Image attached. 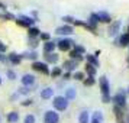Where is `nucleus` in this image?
<instances>
[{"label":"nucleus","mask_w":129,"mask_h":123,"mask_svg":"<svg viewBox=\"0 0 129 123\" xmlns=\"http://www.w3.org/2000/svg\"><path fill=\"white\" fill-rule=\"evenodd\" d=\"M54 97V90L51 87H45L41 90V99L42 100H49Z\"/></svg>","instance_id":"18"},{"label":"nucleus","mask_w":129,"mask_h":123,"mask_svg":"<svg viewBox=\"0 0 129 123\" xmlns=\"http://www.w3.org/2000/svg\"><path fill=\"white\" fill-rule=\"evenodd\" d=\"M74 45H76V42L73 41L71 38H62V39H59L57 42V48L59 51H62V52H68L70 49H73Z\"/></svg>","instance_id":"4"},{"label":"nucleus","mask_w":129,"mask_h":123,"mask_svg":"<svg viewBox=\"0 0 129 123\" xmlns=\"http://www.w3.org/2000/svg\"><path fill=\"white\" fill-rule=\"evenodd\" d=\"M6 77L9 78V80L15 81V80H16V72H15L13 70H7V71H6Z\"/></svg>","instance_id":"37"},{"label":"nucleus","mask_w":129,"mask_h":123,"mask_svg":"<svg viewBox=\"0 0 129 123\" xmlns=\"http://www.w3.org/2000/svg\"><path fill=\"white\" fill-rule=\"evenodd\" d=\"M68 55H70V59H74L77 62H81L83 59H84V55L78 54L77 51H74V49H70V51H68Z\"/></svg>","instance_id":"21"},{"label":"nucleus","mask_w":129,"mask_h":123,"mask_svg":"<svg viewBox=\"0 0 129 123\" xmlns=\"http://www.w3.org/2000/svg\"><path fill=\"white\" fill-rule=\"evenodd\" d=\"M84 58H86V61H87V64L93 65V67H96V68L100 67V61H99V58H97L94 54H86Z\"/></svg>","instance_id":"14"},{"label":"nucleus","mask_w":129,"mask_h":123,"mask_svg":"<svg viewBox=\"0 0 129 123\" xmlns=\"http://www.w3.org/2000/svg\"><path fill=\"white\" fill-rule=\"evenodd\" d=\"M128 57H129V47H128Z\"/></svg>","instance_id":"49"},{"label":"nucleus","mask_w":129,"mask_h":123,"mask_svg":"<svg viewBox=\"0 0 129 123\" xmlns=\"http://www.w3.org/2000/svg\"><path fill=\"white\" fill-rule=\"evenodd\" d=\"M7 122L9 123H16L19 120V113L16 110H13V111H10V113H7Z\"/></svg>","instance_id":"27"},{"label":"nucleus","mask_w":129,"mask_h":123,"mask_svg":"<svg viewBox=\"0 0 129 123\" xmlns=\"http://www.w3.org/2000/svg\"><path fill=\"white\" fill-rule=\"evenodd\" d=\"M44 58H45V64H57L58 62V58H59V55L58 54H55V52H52V54H45L44 55Z\"/></svg>","instance_id":"16"},{"label":"nucleus","mask_w":129,"mask_h":123,"mask_svg":"<svg viewBox=\"0 0 129 123\" xmlns=\"http://www.w3.org/2000/svg\"><path fill=\"white\" fill-rule=\"evenodd\" d=\"M84 74H87V77H96L97 68L93 67V65H90V64H86V67H84Z\"/></svg>","instance_id":"20"},{"label":"nucleus","mask_w":129,"mask_h":123,"mask_svg":"<svg viewBox=\"0 0 129 123\" xmlns=\"http://www.w3.org/2000/svg\"><path fill=\"white\" fill-rule=\"evenodd\" d=\"M88 23L91 25L93 28H96V29H97V25L100 23V20H99V15H97V13H91V15L88 16Z\"/></svg>","instance_id":"25"},{"label":"nucleus","mask_w":129,"mask_h":123,"mask_svg":"<svg viewBox=\"0 0 129 123\" xmlns=\"http://www.w3.org/2000/svg\"><path fill=\"white\" fill-rule=\"evenodd\" d=\"M68 103H70V101L65 99L64 96H55L54 100H52L54 110H55V111H64V110H67Z\"/></svg>","instance_id":"1"},{"label":"nucleus","mask_w":129,"mask_h":123,"mask_svg":"<svg viewBox=\"0 0 129 123\" xmlns=\"http://www.w3.org/2000/svg\"><path fill=\"white\" fill-rule=\"evenodd\" d=\"M28 44H29V47L32 48V49L36 51V48L39 45V38H29V36H28Z\"/></svg>","instance_id":"30"},{"label":"nucleus","mask_w":129,"mask_h":123,"mask_svg":"<svg viewBox=\"0 0 129 123\" xmlns=\"http://www.w3.org/2000/svg\"><path fill=\"white\" fill-rule=\"evenodd\" d=\"M126 123H129V116H126V120H125Z\"/></svg>","instance_id":"45"},{"label":"nucleus","mask_w":129,"mask_h":123,"mask_svg":"<svg viewBox=\"0 0 129 123\" xmlns=\"http://www.w3.org/2000/svg\"><path fill=\"white\" fill-rule=\"evenodd\" d=\"M128 33H129V26H128Z\"/></svg>","instance_id":"50"},{"label":"nucleus","mask_w":129,"mask_h":123,"mask_svg":"<svg viewBox=\"0 0 129 123\" xmlns=\"http://www.w3.org/2000/svg\"><path fill=\"white\" fill-rule=\"evenodd\" d=\"M20 58L22 59H30L32 62L34 61H38V52H36L35 49H30V51H25V52L20 54Z\"/></svg>","instance_id":"13"},{"label":"nucleus","mask_w":129,"mask_h":123,"mask_svg":"<svg viewBox=\"0 0 129 123\" xmlns=\"http://www.w3.org/2000/svg\"><path fill=\"white\" fill-rule=\"evenodd\" d=\"M6 49H7V47H6V45H5L2 41H0V52L5 54V52H6Z\"/></svg>","instance_id":"42"},{"label":"nucleus","mask_w":129,"mask_h":123,"mask_svg":"<svg viewBox=\"0 0 129 123\" xmlns=\"http://www.w3.org/2000/svg\"><path fill=\"white\" fill-rule=\"evenodd\" d=\"M44 123H59V114L55 110H48L44 114Z\"/></svg>","instance_id":"6"},{"label":"nucleus","mask_w":129,"mask_h":123,"mask_svg":"<svg viewBox=\"0 0 129 123\" xmlns=\"http://www.w3.org/2000/svg\"><path fill=\"white\" fill-rule=\"evenodd\" d=\"M55 33L57 35H73L74 33V28L71 25H62V26H58L55 29Z\"/></svg>","instance_id":"8"},{"label":"nucleus","mask_w":129,"mask_h":123,"mask_svg":"<svg viewBox=\"0 0 129 123\" xmlns=\"http://www.w3.org/2000/svg\"><path fill=\"white\" fill-rule=\"evenodd\" d=\"M15 22H16L19 26L29 29L30 26H35V22H36V20L32 18V16H28V15H19L18 18L15 19Z\"/></svg>","instance_id":"2"},{"label":"nucleus","mask_w":129,"mask_h":123,"mask_svg":"<svg viewBox=\"0 0 129 123\" xmlns=\"http://www.w3.org/2000/svg\"><path fill=\"white\" fill-rule=\"evenodd\" d=\"M39 35H41V29L38 26H30L28 29V36L29 38H39Z\"/></svg>","instance_id":"23"},{"label":"nucleus","mask_w":129,"mask_h":123,"mask_svg":"<svg viewBox=\"0 0 129 123\" xmlns=\"http://www.w3.org/2000/svg\"><path fill=\"white\" fill-rule=\"evenodd\" d=\"M7 61L13 65H19L22 62V58H20V54H16V52H10L7 55Z\"/></svg>","instance_id":"15"},{"label":"nucleus","mask_w":129,"mask_h":123,"mask_svg":"<svg viewBox=\"0 0 129 123\" xmlns=\"http://www.w3.org/2000/svg\"><path fill=\"white\" fill-rule=\"evenodd\" d=\"M126 94H129V87H128V88H126Z\"/></svg>","instance_id":"46"},{"label":"nucleus","mask_w":129,"mask_h":123,"mask_svg":"<svg viewBox=\"0 0 129 123\" xmlns=\"http://www.w3.org/2000/svg\"><path fill=\"white\" fill-rule=\"evenodd\" d=\"M0 19L5 20V22H9V20H15L16 16H15L13 13H9V12H2L0 13Z\"/></svg>","instance_id":"28"},{"label":"nucleus","mask_w":129,"mask_h":123,"mask_svg":"<svg viewBox=\"0 0 129 123\" xmlns=\"http://www.w3.org/2000/svg\"><path fill=\"white\" fill-rule=\"evenodd\" d=\"M102 120H103V113L100 110H97L93 113V116L90 119V123H102Z\"/></svg>","instance_id":"26"},{"label":"nucleus","mask_w":129,"mask_h":123,"mask_svg":"<svg viewBox=\"0 0 129 123\" xmlns=\"http://www.w3.org/2000/svg\"><path fill=\"white\" fill-rule=\"evenodd\" d=\"M120 26H122L120 20H115V22H112L110 26H109V29H107L109 36H116L117 32H119V29H120Z\"/></svg>","instance_id":"12"},{"label":"nucleus","mask_w":129,"mask_h":123,"mask_svg":"<svg viewBox=\"0 0 129 123\" xmlns=\"http://www.w3.org/2000/svg\"><path fill=\"white\" fill-rule=\"evenodd\" d=\"M71 72H68V71H65V72H62V78H64V80H70L71 78Z\"/></svg>","instance_id":"41"},{"label":"nucleus","mask_w":129,"mask_h":123,"mask_svg":"<svg viewBox=\"0 0 129 123\" xmlns=\"http://www.w3.org/2000/svg\"><path fill=\"white\" fill-rule=\"evenodd\" d=\"M49 75L52 77V78H58V77L62 75V68L61 67H54L52 70H51V74Z\"/></svg>","instance_id":"29"},{"label":"nucleus","mask_w":129,"mask_h":123,"mask_svg":"<svg viewBox=\"0 0 129 123\" xmlns=\"http://www.w3.org/2000/svg\"><path fill=\"white\" fill-rule=\"evenodd\" d=\"M30 67H32V70H34V71L41 72V74H44V75H49V74H51V70H49L48 64L42 62V61H34Z\"/></svg>","instance_id":"5"},{"label":"nucleus","mask_w":129,"mask_h":123,"mask_svg":"<svg viewBox=\"0 0 129 123\" xmlns=\"http://www.w3.org/2000/svg\"><path fill=\"white\" fill-rule=\"evenodd\" d=\"M126 62H128V64H129V57H128V58H126Z\"/></svg>","instance_id":"47"},{"label":"nucleus","mask_w":129,"mask_h":123,"mask_svg":"<svg viewBox=\"0 0 129 123\" xmlns=\"http://www.w3.org/2000/svg\"><path fill=\"white\" fill-rule=\"evenodd\" d=\"M71 78H74L76 81H83L84 78H86V74L83 72V71H74L73 72V77Z\"/></svg>","instance_id":"31"},{"label":"nucleus","mask_w":129,"mask_h":123,"mask_svg":"<svg viewBox=\"0 0 129 123\" xmlns=\"http://www.w3.org/2000/svg\"><path fill=\"white\" fill-rule=\"evenodd\" d=\"M83 84H84L86 87H93L94 84H96V78H94V77H86V78L83 80Z\"/></svg>","instance_id":"32"},{"label":"nucleus","mask_w":129,"mask_h":123,"mask_svg":"<svg viewBox=\"0 0 129 123\" xmlns=\"http://www.w3.org/2000/svg\"><path fill=\"white\" fill-rule=\"evenodd\" d=\"M62 20L65 22V25H74V20H76V18H73V16H62Z\"/></svg>","instance_id":"36"},{"label":"nucleus","mask_w":129,"mask_h":123,"mask_svg":"<svg viewBox=\"0 0 129 123\" xmlns=\"http://www.w3.org/2000/svg\"><path fill=\"white\" fill-rule=\"evenodd\" d=\"M112 101V96L110 94H102V103H110Z\"/></svg>","instance_id":"38"},{"label":"nucleus","mask_w":129,"mask_h":123,"mask_svg":"<svg viewBox=\"0 0 129 123\" xmlns=\"http://www.w3.org/2000/svg\"><path fill=\"white\" fill-rule=\"evenodd\" d=\"M23 123H36V119L34 114H26L23 119Z\"/></svg>","instance_id":"34"},{"label":"nucleus","mask_w":129,"mask_h":123,"mask_svg":"<svg viewBox=\"0 0 129 123\" xmlns=\"http://www.w3.org/2000/svg\"><path fill=\"white\" fill-rule=\"evenodd\" d=\"M57 48V42L54 41H48V42H44V55L45 54H52Z\"/></svg>","instance_id":"17"},{"label":"nucleus","mask_w":129,"mask_h":123,"mask_svg":"<svg viewBox=\"0 0 129 123\" xmlns=\"http://www.w3.org/2000/svg\"><path fill=\"white\" fill-rule=\"evenodd\" d=\"M0 120H2V117H0Z\"/></svg>","instance_id":"51"},{"label":"nucleus","mask_w":129,"mask_h":123,"mask_svg":"<svg viewBox=\"0 0 129 123\" xmlns=\"http://www.w3.org/2000/svg\"><path fill=\"white\" fill-rule=\"evenodd\" d=\"M64 97L68 100V101H70V100H74V99L77 97L76 88H74V87H68L67 90H65V96H64Z\"/></svg>","instance_id":"22"},{"label":"nucleus","mask_w":129,"mask_h":123,"mask_svg":"<svg viewBox=\"0 0 129 123\" xmlns=\"http://www.w3.org/2000/svg\"><path fill=\"white\" fill-rule=\"evenodd\" d=\"M0 62H7V55L0 52Z\"/></svg>","instance_id":"43"},{"label":"nucleus","mask_w":129,"mask_h":123,"mask_svg":"<svg viewBox=\"0 0 129 123\" xmlns=\"http://www.w3.org/2000/svg\"><path fill=\"white\" fill-rule=\"evenodd\" d=\"M29 87H25V86H22V87L19 88V94H25V96H26V94H29Z\"/></svg>","instance_id":"39"},{"label":"nucleus","mask_w":129,"mask_h":123,"mask_svg":"<svg viewBox=\"0 0 129 123\" xmlns=\"http://www.w3.org/2000/svg\"><path fill=\"white\" fill-rule=\"evenodd\" d=\"M20 81H22V86L25 87H30V86H34L35 84V75L34 74H23L22 78H20Z\"/></svg>","instance_id":"11"},{"label":"nucleus","mask_w":129,"mask_h":123,"mask_svg":"<svg viewBox=\"0 0 129 123\" xmlns=\"http://www.w3.org/2000/svg\"><path fill=\"white\" fill-rule=\"evenodd\" d=\"M73 49H74V51H77V52L78 54H81V55H86V48L83 47V45H74V47H73Z\"/></svg>","instance_id":"33"},{"label":"nucleus","mask_w":129,"mask_h":123,"mask_svg":"<svg viewBox=\"0 0 129 123\" xmlns=\"http://www.w3.org/2000/svg\"><path fill=\"white\" fill-rule=\"evenodd\" d=\"M112 101L116 106H119L120 109H126V91H125V90H119V91L112 97Z\"/></svg>","instance_id":"3"},{"label":"nucleus","mask_w":129,"mask_h":123,"mask_svg":"<svg viewBox=\"0 0 129 123\" xmlns=\"http://www.w3.org/2000/svg\"><path fill=\"white\" fill-rule=\"evenodd\" d=\"M0 10H2V12H6V5H5L3 2H0Z\"/></svg>","instance_id":"44"},{"label":"nucleus","mask_w":129,"mask_h":123,"mask_svg":"<svg viewBox=\"0 0 129 123\" xmlns=\"http://www.w3.org/2000/svg\"><path fill=\"white\" fill-rule=\"evenodd\" d=\"M32 101H34L32 99H25L23 101H20V106H23V107H28V106L32 104Z\"/></svg>","instance_id":"40"},{"label":"nucleus","mask_w":129,"mask_h":123,"mask_svg":"<svg viewBox=\"0 0 129 123\" xmlns=\"http://www.w3.org/2000/svg\"><path fill=\"white\" fill-rule=\"evenodd\" d=\"M77 65H78L77 61H74V59H67V61L62 62V67L61 68H64L68 72H74V71H77Z\"/></svg>","instance_id":"10"},{"label":"nucleus","mask_w":129,"mask_h":123,"mask_svg":"<svg viewBox=\"0 0 129 123\" xmlns=\"http://www.w3.org/2000/svg\"><path fill=\"white\" fill-rule=\"evenodd\" d=\"M39 41H44V42L51 41V35L47 33V32H41V35H39Z\"/></svg>","instance_id":"35"},{"label":"nucleus","mask_w":129,"mask_h":123,"mask_svg":"<svg viewBox=\"0 0 129 123\" xmlns=\"http://www.w3.org/2000/svg\"><path fill=\"white\" fill-rule=\"evenodd\" d=\"M115 45H119L122 48H128L129 47V33H122V35L115 39Z\"/></svg>","instance_id":"9"},{"label":"nucleus","mask_w":129,"mask_h":123,"mask_svg":"<svg viewBox=\"0 0 129 123\" xmlns=\"http://www.w3.org/2000/svg\"><path fill=\"white\" fill-rule=\"evenodd\" d=\"M99 86L102 94H110V83H109V78L106 75H102L99 78Z\"/></svg>","instance_id":"7"},{"label":"nucleus","mask_w":129,"mask_h":123,"mask_svg":"<svg viewBox=\"0 0 129 123\" xmlns=\"http://www.w3.org/2000/svg\"><path fill=\"white\" fill-rule=\"evenodd\" d=\"M97 15H99L100 23H112V16H110V13H107V12H99Z\"/></svg>","instance_id":"19"},{"label":"nucleus","mask_w":129,"mask_h":123,"mask_svg":"<svg viewBox=\"0 0 129 123\" xmlns=\"http://www.w3.org/2000/svg\"><path fill=\"white\" fill-rule=\"evenodd\" d=\"M78 123H90V114H88L87 110L80 111V114H78Z\"/></svg>","instance_id":"24"},{"label":"nucleus","mask_w":129,"mask_h":123,"mask_svg":"<svg viewBox=\"0 0 129 123\" xmlns=\"http://www.w3.org/2000/svg\"><path fill=\"white\" fill-rule=\"evenodd\" d=\"M2 81H3V80H2V77H0V86H2Z\"/></svg>","instance_id":"48"}]
</instances>
